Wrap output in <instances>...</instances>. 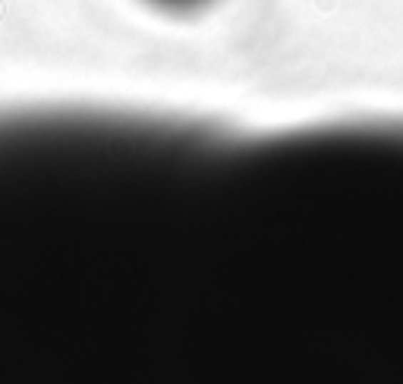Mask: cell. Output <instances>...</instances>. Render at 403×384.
I'll use <instances>...</instances> for the list:
<instances>
[{
  "instance_id": "2",
  "label": "cell",
  "mask_w": 403,
  "mask_h": 384,
  "mask_svg": "<svg viewBox=\"0 0 403 384\" xmlns=\"http://www.w3.org/2000/svg\"><path fill=\"white\" fill-rule=\"evenodd\" d=\"M142 4L158 13H167V16H193V13L208 10L215 0H142Z\"/></svg>"
},
{
  "instance_id": "1",
  "label": "cell",
  "mask_w": 403,
  "mask_h": 384,
  "mask_svg": "<svg viewBox=\"0 0 403 384\" xmlns=\"http://www.w3.org/2000/svg\"><path fill=\"white\" fill-rule=\"evenodd\" d=\"M0 384H403V117L0 110Z\"/></svg>"
}]
</instances>
